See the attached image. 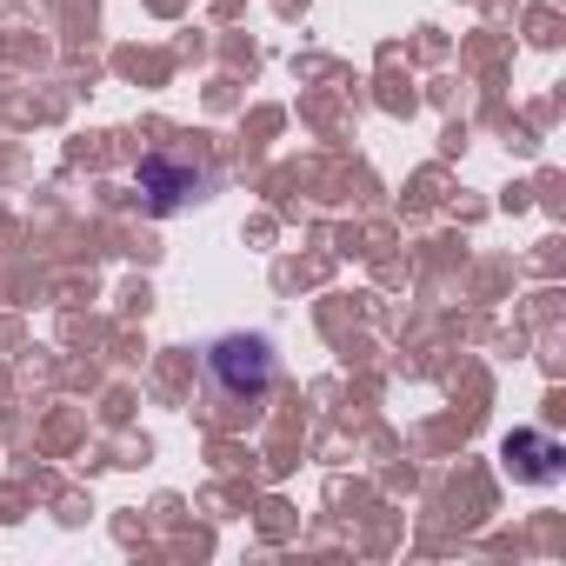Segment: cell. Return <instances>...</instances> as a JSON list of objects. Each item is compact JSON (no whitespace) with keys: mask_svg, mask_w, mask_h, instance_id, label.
I'll list each match as a JSON object with an SVG mask.
<instances>
[{"mask_svg":"<svg viewBox=\"0 0 566 566\" xmlns=\"http://www.w3.org/2000/svg\"><path fill=\"white\" fill-rule=\"evenodd\" d=\"M200 367H207V387L227 407H253L280 380V360H273V340L266 334H220V340H207Z\"/></svg>","mask_w":566,"mask_h":566,"instance_id":"cell-1","label":"cell"},{"mask_svg":"<svg viewBox=\"0 0 566 566\" xmlns=\"http://www.w3.org/2000/svg\"><path fill=\"white\" fill-rule=\"evenodd\" d=\"M140 193L154 200V213H180L187 200L207 193V167L174 160V154H147V160H140Z\"/></svg>","mask_w":566,"mask_h":566,"instance_id":"cell-2","label":"cell"},{"mask_svg":"<svg viewBox=\"0 0 566 566\" xmlns=\"http://www.w3.org/2000/svg\"><path fill=\"white\" fill-rule=\"evenodd\" d=\"M506 473H513V480L546 486V480H559V473H566V447H559L553 433H539V427H520V433L506 440Z\"/></svg>","mask_w":566,"mask_h":566,"instance_id":"cell-3","label":"cell"}]
</instances>
